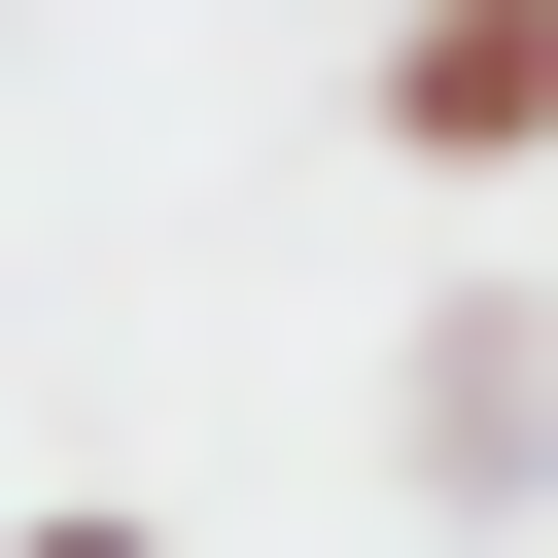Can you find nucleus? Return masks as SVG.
Masks as SVG:
<instances>
[{"label": "nucleus", "instance_id": "obj_1", "mask_svg": "<svg viewBox=\"0 0 558 558\" xmlns=\"http://www.w3.org/2000/svg\"><path fill=\"white\" fill-rule=\"evenodd\" d=\"M384 174H558V0H384Z\"/></svg>", "mask_w": 558, "mask_h": 558}, {"label": "nucleus", "instance_id": "obj_2", "mask_svg": "<svg viewBox=\"0 0 558 558\" xmlns=\"http://www.w3.org/2000/svg\"><path fill=\"white\" fill-rule=\"evenodd\" d=\"M523 453H558V314H523V279H453V314H418V488L488 523Z\"/></svg>", "mask_w": 558, "mask_h": 558}, {"label": "nucleus", "instance_id": "obj_3", "mask_svg": "<svg viewBox=\"0 0 558 558\" xmlns=\"http://www.w3.org/2000/svg\"><path fill=\"white\" fill-rule=\"evenodd\" d=\"M0 558H174V523H105V488H70V523H0Z\"/></svg>", "mask_w": 558, "mask_h": 558}]
</instances>
